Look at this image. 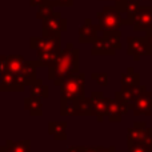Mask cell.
Returning a JSON list of instances; mask_svg holds the SVG:
<instances>
[{
    "label": "cell",
    "instance_id": "cell-1",
    "mask_svg": "<svg viewBox=\"0 0 152 152\" xmlns=\"http://www.w3.org/2000/svg\"><path fill=\"white\" fill-rule=\"evenodd\" d=\"M37 61H28L20 55H3L0 63L1 91H24L36 81Z\"/></svg>",
    "mask_w": 152,
    "mask_h": 152
},
{
    "label": "cell",
    "instance_id": "cell-2",
    "mask_svg": "<svg viewBox=\"0 0 152 152\" xmlns=\"http://www.w3.org/2000/svg\"><path fill=\"white\" fill-rule=\"evenodd\" d=\"M79 50L72 43H67L59 59L48 68V77L53 80L55 86L60 87L67 79L79 74Z\"/></svg>",
    "mask_w": 152,
    "mask_h": 152
},
{
    "label": "cell",
    "instance_id": "cell-3",
    "mask_svg": "<svg viewBox=\"0 0 152 152\" xmlns=\"http://www.w3.org/2000/svg\"><path fill=\"white\" fill-rule=\"evenodd\" d=\"M96 18L99 20L97 24L100 27L103 36L121 37L120 27L123 26V18L116 7H104L102 12L96 15Z\"/></svg>",
    "mask_w": 152,
    "mask_h": 152
},
{
    "label": "cell",
    "instance_id": "cell-4",
    "mask_svg": "<svg viewBox=\"0 0 152 152\" xmlns=\"http://www.w3.org/2000/svg\"><path fill=\"white\" fill-rule=\"evenodd\" d=\"M84 84H86V76L81 72L67 79L60 86L61 100H77L84 97Z\"/></svg>",
    "mask_w": 152,
    "mask_h": 152
},
{
    "label": "cell",
    "instance_id": "cell-5",
    "mask_svg": "<svg viewBox=\"0 0 152 152\" xmlns=\"http://www.w3.org/2000/svg\"><path fill=\"white\" fill-rule=\"evenodd\" d=\"M121 48L120 37L115 36H102L94 43L91 50V55L94 56H112L116 53V51H119Z\"/></svg>",
    "mask_w": 152,
    "mask_h": 152
},
{
    "label": "cell",
    "instance_id": "cell-6",
    "mask_svg": "<svg viewBox=\"0 0 152 152\" xmlns=\"http://www.w3.org/2000/svg\"><path fill=\"white\" fill-rule=\"evenodd\" d=\"M127 55L132 56L137 61L142 56L152 55V45L148 43L145 36L127 37Z\"/></svg>",
    "mask_w": 152,
    "mask_h": 152
},
{
    "label": "cell",
    "instance_id": "cell-7",
    "mask_svg": "<svg viewBox=\"0 0 152 152\" xmlns=\"http://www.w3.org/2000/svg\"><path fill=\"white\" fill-rule=\"evenodd\" d=\"M29 47L39 51H55L60 52L61 51V42L59 35H43V36H34L29 39Z\"/></svg>",
    "mask_w": 152,
    "mask_h": 152
},
{
    "label": "cell",
    "instance_id": "cell-8",
    "mask_svg": "<svg viewBox=\"0 0 152 152\" xmlns=\"http://www.w3.org/2000/svg\"><path fill=\"white\" fill-rule=\"evenodd\" d=\"M116 8L121 13L123 26H134L135 16L140 8L139 0H116Z\"/></svg>",
    "mask_w": 152,
    "mask_h": 152
},
{
    "label": "cell",
    "instance_id": "cell-9",
    "mask_svg": "<svg viewBox=\"0 0 152 152\" xmlns=\"http://www.w3.org/2000/svg\"><path fill=\"white\" fill-rule=\"evenodd\" d=\"M145 91L144 86L137 87H121L120 91L115 94V99L119 100L127 110H134V105L136 99L142 95V92Z\"/></svg>",
    "mask_w": 152,
    "mask_h": 152
},
{
    "label": "cell",
    "instance_id": "cell-10",
    "mask_svg": "<svg viewBox=\"0 0 152 152\" xmlns=\"http://www.w3.org/2000/svg\"><path fill=\"white\" fill-rule=\"evenodd\" d=\"M43 35H59L67 31V20L60 12H55L52 16L43 20L42 23Z\"/></svg>",
    "mask_w": 152,
    "mask_h": 152
},
{
    "label": "cell",
    "instance_id": "cell-11",
    "mask_svg": "<svg viewBox=\"0 0 152 152\" xmlns=\"http://www.w3.org/2000/svg\"><path fill=\"white\" fill-rule=\"evenodd\" d=\"M99 31H100L99 24H94L91 19H86V21L79 28V42L81 44L95 43L99 39V36H97V32Z\"/></svg>",
    "mask_w": 152,
    "mask_h": 152
},
{
    "label": "cell",
    "instance_id": "cell-12",
    "mask_svg": "<svg viewBox=\"0 0 152 152\" xmlns=\"http://www.w3.org/2000/svg\"><path fill=\"white\" fill-rule=\"evenodd\" d=\"M91 115H96L100 121L104 116H107L108 110V99L104 97V94L100 91L91 94Z\"/></svg>",
    "mask_w": 152,
    "mask_h": 152
},
{
    "label": "cell",
    "instance_id": "cell-13",
    "mask_svg": "<svg viewBox=\"0 0 152 152\" xmlns=\"http://www.w3.org/2000/svg\"><path fill=\"white\" fill-rule=\"evenodd\" d=\"M135 31H150L152 29V5L147 7H140L135 16Z\"/></svg>",
    "mask_w": 152,
    "mask_h": 152
},
{
    "label": "cell",
    "instance_id": "cell-14",
    "mask_svg": "<svg viewBox=\"0 0 152 152\" xmlns=\"http://www.w3.org/2000/svg\"><path fill=\"white\" fill-rule=\"evenodd\" d=\"M134 113L135 115H151L152 113V94L147 89L142 92L139 97L136 99L134 105Z\"/></svg>",
    "mask_w": 152,
    "mask_h": 152
},
{
    "label": "cell",
    "instance_id": "cell-15",
    "mask_svg": "<svg viewBox=\"0 0 152 152\" xmlns=\"http://www.w3.org/2000/svg\"><path fill=\"white\" fill-rule=\"evenodd\" d=\"M127 108L121 104L119 100H111L108 99V110H107V118L110 121H120L123 113L127 112Z\"/></svg>",
    "mask_w": 152,
    "mask_h": 152
},
{
    "label": "cell",
    "instance_id": "cell-16",
    "mask_svg": "<svg viewBox=\"0 0 152 152\" xmlns=\"http://www.w3.org/2000/svg\"><path fill=\"white\" fill-rule=\"evenodd\" d=\"M139 83L140 75L132 67H129L126 74L121 75V87H137Z\"/></svg>",
    "mask_w": 152,
    "mask_h": 152
},
{
    "label": "cell",
    "instance_id": "cell-17",
    "mask_svg": "<svg viewBox=\"0 0 152 152\" xmlns=\"http://www.w3.org/2000/svg\"><path fill=\"white\" fill-rule=\"evenodd\" d=\"M48 95H50V89L40 80H36L31 86V96L39 97V99H45V97H48Z\"/></svg>",
    "mask_w": 152,
    "mask_h": 152
},
{
    "label": "cell",
    "instance_id": "cell-18",
    "mask_svg": "<svg viewBox=\"0 0 152 152\" xmlns=\"http://www.w3.org/2000/svg\"><path fill=\"white\" fill-rule=\"evenodd\" d=\"M24 105H26V110H28L32 115H42V99L39 97H27Z\"/></svg>",
    "mask_w": 152,
    "mask_h": 152
},
{
    "label": "cell",
    "instance_id": "cell-19",
    "mask_svg": "<svg viewBox=\"0 0 152 152\" xmlns=\"http://www.w3.org/2000/svg\"><path fill=\"white\" fill-rule=\"evenodd\" d=\"M66 128L67 124L63 121H53L50 123V134H52L56 139H66Z\"/></svg>",
    "mask_w": 152,
    "mask_h": 152
},
{
    "label": "cell",
    "instance_id": "cell-20",
    "mask_svg": "<svg viewBox=\"0 0 152 152\" xmlns=\"http://www.w3.org/2000/svg\"><path fill=\"white\" fill-rule=\"evenodd\" d=\"M53 1H51L50 4H45V5H43V7H39V10H37V12H36V18L37 19H40V20H45V19H48L50 16H52L53 13Z\"/></svg>",
    "mask_w": 152,
    "mask_h": 152
},
{
    "label": "cell",
    "instance_id": "cell-21",
    "mask_svg": "<svg viewBox=\"0 0 152 152\" xmlns=\"http://www.w3.org/2000/svg\"><path fill=\"white\" fill-rule=\"evenodd\" d=\"M128 152H151V145L144 143H137V144L128 145Z\"/></svg>",
    "mask_w": 152,
    "mask_h": 152
},
{
    "label": "cell",
    "instance_id": "cell-22",
    "mask_svg": "<svg viewBox=\"0 0 152 152\" xmlns=\"http://www.w3.org/2000/svg\"><path fill=\"white\" fill-rule=\"evenodd\" d=\"M91 77L94 79V80H96L99 86L104 87L108 84V75L104 74V72H94V74L91 75Z\"/></svg>",
    "mask_w": 152,
    "mask_h": 152
},
{
    "label": "cell",
    "instance_id": "cell-23",
    "mask_svg": "<svg viewBox=\"0 0 152 152\" xmlns=\"http://www.w3.org/2000/svg\"><path fill=\"white\" fill-rule=\"evenodd\" d=\"M12 148L15 152H28L29 151V142L24 140V142L12 143Z\"/></svg>",
    "mask_w": 152,
    "mask_h": 152
},
{
    "label": "cell",
    "instance_id": "cell-24",
    "mask_svg": "<svg viewBox=\"0 0 152 152\" xmlns=\"http://www.w3.org/2000/svg\"><path fill=\"white\" fill-rule=\"evenodd\" d=\"M55 7H72L74 0H52Z\"/></svg>",
    "mask_w": 152,
    "mask_h": 152
},
{
    "label": "cell",
    "instance_id": "cell-25",
    "mask_svg": "<svg viewBox=\"0 0 152 152\" xmlns=\"http://www.w3.org/2000/svg\"><path fill=\"white\" fill-rule=\"evenodd\" d=\"M52 1V0H31V5L32 7H43V5H45V4H50V3Z\"/></svg>",
    "mask_w": 152,
    "mask_h": 152
},
{
    "label": "cell",
    "instance_id": "cell-26",
    "mask_svg": "<svg viewBox=\"0 0 152 152\" xmlns=\"http://www.w3.org/2000/svg\"><path fill=\"white\" fill-rule=\"evenodd\" d=\"M83 148L84 147H71V148H68L67 152H83Z\"/></svg>",
    "mask_w": 152,
    "mask_h": 152
},
{
    "label": "cell",
    "instance_id": "cell-27",
    "mask_svg": "<svg viewBox=\"0 0 152 152\" xmlns=\"http://www.w3.org/2000/svg\"><path fill=\"white\" fill-rule=\"evenodd\" d=\"M145 37H147L148 43H150V44L152 45V29H150V31L145 32Z\"/></svg>",
    "mask_w": 152,
    "mask_h": 152
},
{
    "label": "cell",
    "instance_id": "cell-28",
    "mask_svg": "<svg viewBox=\"0 0 152 152\" xmlns=\"http://www.w3.org/2000/svg\"><path fill=\"white\" fill-rule=\"evenodd\" d=\"M100 1H102V0H100ZM115 1H116V0H115Z\"/></svg>",
    "mask_w": 152,
    "mask_h": 152
}]
</instances>
